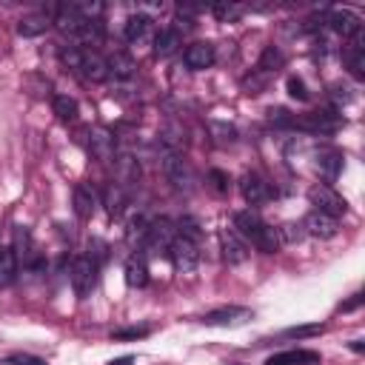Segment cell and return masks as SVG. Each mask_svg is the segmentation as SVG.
Listing matches in <instances>:
<instances>
[{
    "mask_svg": "<svg viewBox=\"0 0 365 365\" xmlns=\"http://www.w3.org/2000/svg\"><path fill=\"white\" fill-rule=\"evenodd\" d=\"M97 271H100V266L89 254H83L72 263V288H75L77 300H89V294L97 285Z\"/></svg>",
    "mask_w": 365,
    "mask_h": 365,
    "instance_id": "7a4b0ae2",
    "label": "cell"
},
{
    "mask_svg": "<svg viewBox=\"0 0 365 365\" xmlns=\"http://www.w3.org/2000/svg\"><path fill=\"white\" fill-rule=\"evenodd\" d=\"M283 63H285V58H283V52L277 46H266L263 49V58H260V69L263 72H277V69H283Z\"/></svg>",
    "mask_w": 365,
    "mask_h": 365,
    "instance_id": "4316f807",
    "label": "cell"
},
{
    "mask_svg": "<svg viewBox=\"0 0 365 365\" xmlns=\"http://www.w3.org/2000/svg\"><path fill=\"white\" fill-rule=\"evenodd\" d=\"M49 26H52V21L46 15H26L18 21V35L21 38H40V35H46Z\"/></svg>",
    "mask_w": 365,
    "mask_h": 365,
    "instance_id": "7402d4cb",
    "label": "cell"
},
{
    "mask_svg": "<svg viewBox=\"0 0 365 365\" xmlns=\"http://www.w3.org/2000/svg\"><path fill=\"white\" fill-rule=\"evenodd\" d=\"M177 234H180V237H186V240H192V243H200V237H203L197 220H192V217H182V220L177 223Z\"/></svg>",
    "mask_w": 365,
    "mask_h": 365,
    "instance_id": "f1b7e54d",
    "label": "cell"
},
{
    "mask_svg": "<svg viewBox=\"0 0 365 365\" xmlns=\"http://www.w3.org/2000/svg\"><path fill=\"white\" fill-rule=\"evenodd\" d=\"M209 182H212V189L217 195H229V189H231V177L223 168H212L209 171Z\"/></svg>",
    "mask_w": 365,
    "mask_h": 365,
    "instance_id": "4dcf8cb0",
    "label": "cell"
},
{
    "mask_svg": "<svg viewBox=\"0 0 365 365\" xmlns=\"http://www.w3.org/2000/svg\"><path fill=\"white\" fill-rule=\"evenodd\" d=\"M18 365H46V359H40V356H32V354H15L12 356Z\"/></svg>",
    "mask_w": 365,
    "mask_h": 365,
    "instance_id": "f35d334b",
    "label": "cell"
},
{
    "mask_svg": "<svg viewBox=\"0 0 365 365\" xmlns=\"http://www.w3.org/2000/svg\"><path fill=\"white\" fill-rule=\"evenodd\" d=\"M322 331H325V325L311 322V325H294V328H285L283 337H285V339H305V337H317V334H322Z\"/></svg>",
    "mask_w": 365,
    "mask_h": 365,
    "instance_id": "83f0119b",
    "label": "cell"
},
{
    "mask_svg": "<svg viewBox=\"0 0 365 365\" xmlns=\"http://www.w3.org/2000/svg\"><path fill=\"white\" fill-rule=\"evenodd\" d=\"M303 231L311 234V237H317V240H331V237H337L339 226H337L334 217L320 214V212H311V214L305 217V223H303Z\"/></svg>",
    "mask_w": 365,
    "mask_h": 365,
    "instance_id": "7c38bea8",
    "label": "cell"
},
{
    "mask_svg": "<svg viewBox=\"0 0 365 365\" xmlns=\"http://www.w3.org/2000/svg\"><path fill=\"white\" fill-rule=\"evenodd\" d=\"M106 206H109V214H120V209H123V189L114 186V182L106 189Z\"/></svg>",
    "mask_w": 365,
    "mask_h": 365,
    "instance_id": "836d02e7",
    "label": "cell"
},
{
    "mask_svg": "<svg viewBox=\"0 0 365 365\" xmlns=\"http://www.w3.org/2000/svg\"><path fill=\"white\" fill-rule=\"evenodd\" d=\"M21 274V266L15 260L12 249H0V285H12Z\"/></svg>",
    "mask_w": 365,
    "mask_h": 365,
    "instance_id": "cb8c5ba5",
    "label": "cell"
},
{
    "mask_svg": "<svg viewBox=\"0 0 365 365\" xmlns=\"http://www.w3.org/2000/svg\"><path fill=\"white\" fill-rule=\"evenodd\" d=\"M117 171H120V182L140 177V165H137V160H131V157H120V160H117Z\"/></svg>",
    "mask_w": 365,
    "mask_h": 365,
    "instance_id": "1f68e13d",
    "label": "cell"
},
{
    "mask_svg": "<svg viewBox=\"0 0 365 365\" xmlns=\"http://www.w3.org/2000/svg\"><path fill=\"white\" fill-rule=\"evenodd\" d=\"M277 234H280V243H288V246H291V243H300L305 231H303V226H297V223H285L283 229H277Z\"/></svg>",
    "mask_w": 365,
    "mask_h": 365,
    "instance_id": "e575fe53",
    "label": "cell"
},
{
    "mask_svg": "<svg viewBox=\"0 0 365 365\" xmlns=\"http://www.w3.org/2000/svg\"><path fill=\"white\" fill-rule=\"evenodd\" d=\"M89 251H92L89 257H92L97 266L106 260V243H103V240H92V243H89Z\"/></svg>",
    "mask_w": 365,
    "mask_h": 365,
    "instance_id": "74e56055",
    "label": "cell"
},
{
    "mask_svg": "<svg viewBox=\"0 0 365 365\" xmlns=\"http://www.w3.org/2000/svg\"><path fill=\"white\" fill-rule=\"evenodd\" d=\"M182 63H186V69L192 72H203L214 63V46L212 43H192L186 49V55H182Z\"/></svg>",
    "mask_w": 365,
    "mask_h": 365,
    "instance_id": "4fadbf2b",
    "label": "cell"
},
{
    "mask_svg": "<svg viewBox=\"0 0 365 365\" xmlns=\"http://www.w3.org/2000/svg\"><path fill=\"white\" fill-rule=\"evenodd\" d=\"M220 240H223V257L229 266H243L249 260V243L234 229H223Z\"/></svg>",
    "mask_w": 365,
    "mask_h": 365,
    "instance_id": "8fae6325",
    "label": "cell"
},
{
    "mask_svg": "<svg viewBox=\"0 0 365 365\" xmlns=\"http://www.w3.org/2000/svg\"><path fill=\"white\" fill-rule=\"evenodd\" d=\"M268 120H271L274 126H294L297 117H291L288 109H271V111H268Z\"/></svg>",
    "mask_w": 365,
    "mask_h": 365,
    "instance_id": "8d00e7d4",
    "label": "cell"
},
{
    "mask_svg": "<svg viewBox=\"0 0 365 365\" xmlns=\"http://www.w3.org/2000/svg\"><path fill=\"white\" fill-rule=\"evenodd\" d=\"M212 12H214L223 23H231V21H237V18L243 15V6H234V4H217V6H212Z\"/></svg>",
    "mask_w": 365,
    "mask_h": 365,
    "instance_id": "d6a6232c",
    "label": "cell"
},
{
    "mask_svg": "<svg viewBox=\"0 0 365 365\" xmlns=\"http://www.w3.org/2000/svg\"><path fill=\"white\" fill-rule=\"evenodd\" d=\"M234 231L243 240H251V246H257L263 254H274L283 246L277 229H271L268 223H263L254 212H237L234 214Z\"/></svg>",
    "mask_w": 365,
    "mask_h": 365,
    "instance_id": "6da1fadb",
    "label": "cell"
},
{
    "mask_svg": "<svg viewBox=\"0 0 365 365\" xmlns=\"http://www.w3.org/2000/svg\"><path fill=\"white\" fill-rule=\"evenodd\" d=\"M80 77H86V80H92V83H103L106 77H109V66H106V58H100L97 52H92V49H83L80 52V63H77V69H75Z\"/></svg>",
    "mask_w": 365,
    "mask_h": 365,
    "instance_id": "30bf717a",
    "label": "cell"
},
{
    "mask_svg": "<svg viewBox=\"0 0 365 365\" xmlns=\"http://www.w3.org/2000/svg\"><path fill=\"white\" fill-rule=\"evenodd\" d=\"M180 43H182L180 29H160L157 38H154V55L157 58H168V55H174L180 49Z\"/></svg>",
    "mask_w": 365,
    "mask_h": 365,
    "instance_id": "d6986e66",
    "label": "cell"
},
{
    "mask_svg": "<svg viewBox=\"0 0 365 365\" xmlns=\"http://www.w3.org/2000/svg\"><path fill=\"white\" fill-rule=\"evenodd\" d=\"M52 109H55L58 120H63V123H75V120H77V114H80L77 100H75V97H69V94H58V97H55V103H52Z\"/></svg>",
    "mask_w": 365,
    "mask_h": 365,
    "instance_id": "d4e9b609",
    "label": "cell"
},
{
    "mask_svg": "<svg viewBox=\"0 0 365 365\" xmlns=\"http://www.w3.org/2000/svg\"><path fill=\"white\" fill-rule=\"evenodd\" d=\"M163 174L177 192H189L192 189V168L186 165V160H182L180 154L168 151L163 157Z\"/></svg>",
    "mask_w": 365,
    "mask_h": 365,
    "instance_id": "52a82bcc",
    "label": "cell"
},
{
    "mask_svg": "<svg viewBox=\"0 0 365 365\" xmlns=\"http://www.w3.org/2000/svg\"><path fill=\"white\" fill-rule=\"evenodd\" d=\"M148 334H151V325H131V328H117L111 334V339H117V342H123V339H143Z\"/></svg>",
    "mask_w": 365,
    "mask_h": 365,
    "instance_id": "f546056e",
    "label": "cell"
},
{
    "mask_svg": "<svg viewBox=\"0 0 365 365\" xmlns=\"http://www.w3.org/2000/svg\"><path fill=\"white\" fill-rule=\"evenodd\" d=\"M94 209H97V195H94V189L92 186H75V212H77V217H83V220H89L92 214H94Z\"/></svg>",
    "mask_w": 365,
    "mask_h": 365,
    "instance_id": "ac0fdd59",
    "label": "cell"
},
{
    "mask_svg": "<svg viewBox=\"0 0 365 365\" xmlns=\"http://www.w3.org/2000/svg\"><path fill=\"white\" fill-rule=\"evenodd\" d=\"M317 362H320V354H317V351H303V348H297V351H283V354L268 356L266 365H317Z\"/></svg>",
    "mask_w": 365,
    "mask_h": 365,
    "instance_id": "2e32d148",
    "label": "cell"
},
{
    "mask_svg": "<svg viewBox=\"0 0 365 365\" xmlns=\"http://www.w3.org/2000/svg\"><path fill=\"white\" fill-rule=\"evenodd\" d=\"M168 254H171V263H174V268L180 274H192L197 268V263H200V246L186 240V237H180V234L171 240Z\"/></svg>",
    "mask_w": 365,
    "mask_h": 365,
    "instance_id": "277c9868",
    "label": "cell"
},
{
    "mask_svg": "<svg viewBox=\"0 0 365 365\" xmlns=\"http://www.w3.org/2000/svg\"><path fill=\"white\" fill-rule=\"evenodd\" d=\"M285 86H288V94H291L294 100H303V103L308 100V86L303 83V77H288Z\"/></svg>",
    "mask_w": 365,
    "mask_h": 365,
    "instance_id": "d590c367",
    "label": "cell"
},
{
    "mask_svg": "<svg viewBox=\"0 0 365 365\" xmlns=\"http://www.w3.org/2000/svg\"><path fill=\"white\" fill-rule=\"evenodd\" d=\"M342 60H345L348 72H351L356 80H362V77H365V49H362V38H359V40H354V43L342 52Z\"/></svg>",
    "mask_w": 365,
    "mask_h": 365,
    "instance_id": "ffe728a7",
    "label": "cell"
},
{
    "mask_svg": "<svg viewBox=\"0 0 365 365\" xmlns=\"http://www.w3.org/2000/svg\"><path fill=\"white\" fill-rule=\"evenodd\" d=\"M351 351H356V354H362V351H365V345H362V339H354V342H351Z\"/></svg>",
    "mask_w": 365,
    "mask_h": 365,
    "instance_id": "b9f144b4",
    "label": "cell"
},
{
    "mask_svg": "<svg viewBox=\"0 0 365 365\" xmlns=\"http://www.w3.org/2000/svg\"><path fill=\"white\" fill-rule=\"evenodd\" d=\"M126 283L131 288H146V283H148V266H146V260L140 254H134V257L126 260Z\"/></svg>",
    "mask_w": 365,
    "mask_h": 365,
    "instance_id": "44dd1931",
    "label": "cell"
},
{
    "mask_svg": "<svg viewBox=\"0 0 365 365\" xmlns=\"http://www.w3.org/2000/svg\"><path fill=\"white\" fill-rule=\"evenodd\" d=\"M308 200H311V206H314V212H320V214H328V217H342L345 212H348V203L331 189V186H314L311 192H308Z\"/></svg>",
    "mask_w": 365,
    "mask_h": 365,
    "instance_id": "8992f818",
    "label": "cell"
},
{
    "mask_svg": "<svg viewBox=\"0 0 365 365\" xmlns=\"http://www.w3.org/2000/svg\"><path fill=\"white\" fill-rule=\"evenodd\" d=\"M342 168H345V157L339 151H322L317 157V171H320V177L325 182H334L342 174Z\"/></svg>",
    "mask_w": 365,
    "mask_h": 365,
    "instance_id": "9a60e30c",
    "label": "cell"
},
{
    "mask_svg": "<svg viewBox=\"0 0 365 365\" xmlns=\"http://www.w3.org/2000/svg\"><path fill=\"white\" fill-rule=\"evenodd\" d=\"M328 23L334 26V32H339L342 38H351V40H359L362 38V23L356 15L351 12H331L328 15Z\"/></svg>",
    "mask_w": 365,
    "mask_h": 365,
    "instance_id": "5bb4252c",
    "label": "cell"
},
{
    "mask_svg": "<svg viewBox=\"0 0 365 365\" xmlns=\"http://www.w3.org/2000/svg\"><path fill=\"white\" fill-rule=\"evenodd\" d=\"M109 365H134V359H131V356H117V359H111Z\"/></svg>",
    "mask_w": 365,
    "mask_h": 365,
    "instance_id": "60d3db41",
    "label": "cell"
},
{
    "mask_svg": "<svg viewBox=\"0 0 365 365\" xmlns=\"http://www.w3.org/2000/svg\"><path fill=\"white\" fill-rule=\"evenodd\" d=\"M174 237H177V231H174L171 220L160 217V220H154V223L148 226V231H146V240H143V251H146L148 257H160V254H168V246H171V240H174Z\"/></svg>",
    "mask_w": 365,
    "mask_h": 365,
    "instance_id": "3957f363",
    "label": "cell"
},
{
    "mask_svg": "<svg viewBox=\"0 0 365 365\" xmlns=\"http://www.w3.org/2000/svg\"><path fill=\"white\" fill-rule=\"evenodd\" d=\"M359 305H362V294H354L348 303L339 305V311H354V308H359Z\"/></svg>",
    "mask_w": 365,
    "mask_h": 365,
    "instance_id": "ab89813d",
    "label": "cell"
},
{
    "mask_svg": "<svg viewBox=\"0 0 365 365\" xmlns=\"http://www.w3.org/2000/svg\"><path fill=\"white\" fill-rule=\"evenodd\" d=\"M254 317L251 308H243V305H223V308H214L209 314H203V325H212V328H237V325H246L249 320Z\"/></svg>",
    "mask_w": 365,
    "mask_h": 365,
    "instance_id": "5b68a950",
    "label": "cell"
},
{
    "mask_svg": "<svg viewBox=\"0 0 365 365\" xmlns=\"http://www.w3.org/2000/svg\"><path fill=\"white\" fill-rule=\"evenodd\" d=\"M294 126L311 134H334L342 126V117L337 111H314V114H305L303 120H294Z\"/></svg>",
    "mask_w": 365,
    "mask_h": 365,
    "instance_id": "9c48e42d",
    "label": "cell"
},
{
    "mask_svg": "<svg viewBox=\"0 0 365 365\" xmlns=\"http://www.w3.org/2000/svg\"><path fill=\"white\" fill-rule=\"evenodd\" d=\"M240 192H243V197H246L249 206H266L271 200V186H268L260 174H254V171H246L240 177Z\"/></svg>",
    "mask_w": 365,
    "mask_h": 365,
    "instance_id": "ba28073f",
    "label": "cell"
},
{
    "mask_svg": "<svg viewBox=\"0 0 365 365\" xmlns=\"http://www.w3.org/2000/svg\"><path fill=\"white\" fill-rule=\"evenodd\" d=\"M89 148L97 160H111L114 154V137L106 131V129H94L89 131Z\"/></svg>",
    "mask_w": 365,
    "mask_h": 365,
    "instance_id": "e0dca14e",
    "label": "cell"
},
{
    "mask_svg": "<svg viewBox=\"0 0 365 365\" xmlns=\"http://www.w3.org/2000/svg\"><path fill=\"white\" fill-rule=\"evenodd\" d=\"M106 66H109V75H114L117 80H129V77H134V72H137V63H134L129 55H123V52H114V55L106 60Z\"/></svg>",
    "mask_w": 365,
    "mask_h": 365,
    "instance_id": "603a6c76",
    "label": "cell"
},
{
    "mask_svg": "<svg viewBox=\"0 0 365 365\" xmlns=\"http://www.w3.org/2000/svg\"><path fill=\"white\" fill-rule=\"evenodd\" d=\"M0 365H18V362H15L12 356H9V359H0Z\"/></svg>",
    "mask_w": 365,
    "mask_h": 365,
    "instance_id": "7bdbcfd3",
    "label": "cell"
},
{
    "mask_svg": "<svg viewBox=\"0 0 365 365\" xmlns=\"http://www.w3.org/2000/svg\"><path fill=\"white\" fill-rule=\"evenodd\" d=\"M148 26H151V18H146V15H131V18L126 21V26H123V35H126L129 43H137V40L146 38Z\"/></svg>",
    "mask_w": 365,
    "mask_h": 365,
    "instance_id": "484cf974",
    "label": "cell"
}]
</instances>
